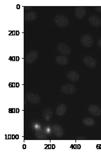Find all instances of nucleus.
<instances>
[{"instance_id":"obj_13","label":"nucleus","mask_w":101,"mask_h":154,"mask_svg":"<svg viewBox=\"0 0 101 154\" xmlns=\"http://www.w3.org/2000/svg\"><path fill=\"white\" fill-rule=\"evenodd\" d=\"M37 17H38V15L37 14V13H35V12L31 11V12H29L26 13L24 15V19L26 22H31L37 19Z\"/></svg>"},{"instance_id":"obj_2","label":"nucleus","mask_w":101,"mask_h":154,"mask_svg":"<svg viewBox=\"0 0 101 154\" xmlns=\"http://www.w3.org/2000/svg\"><path fill=\"white\" fill-rule=\"evenodd\" d=\"M39 57V53L38 52L35 50L31 51L29 52L25 56L24 61L26 64H31L37 60V59Z\"/></svg>"},{"instance_id":"obj_6","label":"nucleus","mask_w":101,"mask_h":154,"mask_svg":"<svg viewBox=\"0 0 101 154\" xmlns=\"http://www.w3.org/2000/svg\"><path fill=\"white\" fill-rule=\"evenodd\" d=\"M57 50L60 53L65 56L69 55L71 52V50L69 46L64 43H59L57 45Z\"/></svg>"},{"instance_id":"obj_1","label":"nucleus","mask_w":101,"mask_h":154,"mask_svg":"<svg viewBox=\"0 0 101 154\" xmlns=\"http://www.w3.org/2000/svg\"><path fill=\"white\" fill-rule=\"evenodd\" d=\"M54 24L59 28H65L69 23L68 18L64 15H57L54 19Z\"/></svg>"},{"instance_id":"obj_11","label":"nucleus","mask_w":101,"mask_h":154,"mask_svg":"<svg viewBox=\"0 0 101 154\" xmlns=\"http://www.w3.org/2000/svg\"><path fill=\"white\" fill-rule=\"evenodd\" d=\"M89 23L96 28L100 27L101 26V19L96 15H91L88 18Z\"/></svg>"},{"instance_id":"obj_9","label":"nucleus","mask_w":101,"mask_h":154,"mask_svg":"<svg viewBox=\"0 0 101 154\" xmlns=\"http://www.w3.org/2000/svg\"><path fill=\"white\" fill-rule=\"evenodd\" d=\"M90 114L94 116H99L101 115V108L96 105H91L88 108Z\"/></svg>"},{"instance_id":"obj_10","label":"nucleus","mask_w":101,"mask_h":154,"mask_svg":"<svg viewBox=\"0 0 101 154\" xmlns=\"http://www.w3.org/2000/svg\"><path fill=\"white\" fill-rule=\"evenodd\" d=\"M52 131L55 136L58 138H60L64 135V131L62 127L59 124H54L52 127Z\"/></svg>"},{"instance_id":"obj_16","label":"nucleus","mask_w":101,"mask_h":154,"mask_svg":"<svg viewBox=\"0 0 101 154\" xmlns=\"http://www.w3.org/2000/svg\"><path fill=\"white\" fill-rule=\"evenodd\" d=\"M67 111V106L65 104H60L57 106L56 109V114L59 116H63Z\"/></svg>"},{"instance_id":"obj_7","label":"nucleus","mask_w":101,"mask_h":154,"mask_svg":"<svg viewBox=\"0 0 101 154\" xmlns=\"http://www.w3.org/2000/svg\"><path fill=\"white\" fill-rule=\"evenodd\" d=\"M83 62L85 65L90 68H94L97 66V61L90 56H84L83 58Z\"/></svg>"},{"instance_id":"obj_21","label":"nucleus","mask_w":101,"mask_h":154,"mask_svg":"<svg viewBox=\"0 0 101 154\" xmlns=\"http://www.w3.org/2000/svg\"><path fill=\"white\" fill-rule=\"evenodd\" d=\"M78 139H84V138H83V137H80V138H79Z\"/></svg>"},{"instance_id":"obj_19","label":"nucleus","mask_w":101,"mask_h":154,"mask_svg":"<svg viewBox=\"0 0 101 154\" xmlns=\"http://www.w3.org/2000/svg\"><path fill=\"white\" fill-rule=\"evenodd\" d=\"M94 9H96V11L99 12H101V6H96L94 7Z\"/></svg>"},{"instance_id":"obj_8","label":"nucleus","mask_w":101,"mask_h":154,"mask_svg":"<svg viewBox=\"0 0 101 154\" xmlns=\"http://www.w3.org/2000/svg\"><path fill=\"white\" fill-rule=\"evenodd\" d=\"M86 13V8L83 6L76 7L74 11L75 17L78 19H82L85 17Z\"/></svg>"},{"instance_id":"obj_12","label":"nucleus","mask_w":101,"mask_h":154,"mask_svg":"<svg viewBox=\"0 0 101 154\" xmlns=\"http://www.w3.org/2000/svg\"><path fill=\"white\" fill-rule=\"evenodd\" d=\"M66 77L69 81L76 82L79 80L80 75L77 72H76L75 71L71 70L67 73Z\"/></svg>"},{"instance_id":"obj_4","label":"nucleus","mask_w":101,"mask_h":154,"mask_svg":"<svg viewBox=\"0 0 101 154\" xmlns=\"http://www.w3.org/2000/svg\"><path fill=\"white\" fill-rule=\"evenodd\" d=\"M81 43L85 47H91L93 45L94 40L91 36L89 34H84L80 39Z\"/></svg>"},{"instance_id":"obj_3","label":"nucleus","mask_w":101,"mask_h":154,"mask_svg":"<svg viewBox=\"0 0 101 154\" xmlns=\"http://www.w3.org/2000/svg\"><path fill=\"white\" fill-rule=\"evenodd\" d=\"M60 91L62 93L67 95H71L75 93L76 91V87L72 84H65L61 86Z\"/></svg>"},{"instance_id":"obj_14","label":"nucleus","mask_w":101,"mask_h":154,"mask_svg":"<svg viewBox=\"0 0 101 154\" xmlns=\"http://www.w3.org/2000/svg\"><path fill=\"white\" fill-rule=\"evenodd\" d=\"M55 61L57 64L59 65L65 66L69 63V59L66 56L63 55H59L55 58Z\"/></svg>"},{"instance_id":"obj_17","label":"nucleus","mask_w":101,"mask_h":154,"mask_svg":"<svg viewBox=\"0 0 101 154\" xmlns=\"http://www.w3.org/2000/svg\"><path fill=\"white\" fill-rule=\"evenodd\" d=\"M35 136L37 138L38 140H46V134L45 133V132L43 131V130H38L36 131L35 132Z\"/></svg>"},{"instance_id":"obj_5","label":"nucleus","mask_w":101,"mask_h":154,"mask_svg":"<svg viewBox=\"0 0 101 154\" xmlns=\"http://www.w3.org/2000/svg\"><path fill=\"white\" fill-rule=\"evenodd\" d=\"M26 100L32 104H38L41 102L40 97L35 93L29 92L26 95Z\"/></svg>"},{"instance_id":"obj_20","label":"nucleus","mask_w":101,"mask_h":154,"mask_svg":"<svg viewBox=\"0 0 101 154\" xmlns=\"http://www.w3.org/2000/svg\"><path fill=\"white\" fill-rule=\"evenodd\" d=\"M97 44H98V46H99V47L101 48V38L98 40V43H97Z\"/></svg>"},{"instance_id":"obj_15","label":"nucleus","mask_w":101,"mask_h":154,"mask_svg":"<svg viewBox=\"0 0 101 154\" xmlns=\"http://www.w3.org/2000/svg\"><path fill=\"white\" fill-rule=\"evenodd\" d=\"M43 117L46 120L49 121L50 120L52 116H53V111L52 109L49 108H46L45 110H43L42 112Z\"/></svg>"},{"instance_id":"obj_18","label":"nucleus","mask_w":101,"mask_h":154,"mask_svg":"<svg viewBox=\"0 0 101 154\" xmlns=\"http://www.w3.org/2000/svg\"><path fill=\"white\" fill-rule=\"evenodd\" d=\"M82 122L85 126H87V127L93 126L95 124L94 120L93 119L90 118V117H86V118L83 119L82 120Z\"/></svg>"}]
</instances>
